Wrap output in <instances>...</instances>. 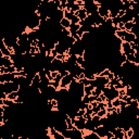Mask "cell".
<instances>
[{"instance_id":"27","label":"cell","mask_w":139,"mask_h":139,"mask_svg":"<svg viewBox=\"0 0 139 139\" xmlns=\"http://www.w3.org/2000/svg\"><path fill=\"white\" fill-rule=\"evenodd\" d=\"M89 97H90V96L84 95V97L81 98V103H84V104H90V99H89Z\"/></svg>"},{"instance_id":"3","label":"cell","mask_w":139,"mask_h":139,"mask_svg":"<svg viewBox=\"0 0 139 139\" xmlns=\"http://www.w3.org/2000/svg\"><path fill=\"white\" fill-rule=\"evenodd\" d=\"M73 124H74V127L77 128L78 130H85L86 129V118L85 117H76L74 120H72Z\"/></svg>"},{"instance_id":"35","label":"cell","mask_w":139,"mask_h":139,"mask_svg":"<svg viewBox=\"0 0 139 139\" xmlns=\"http://www.w3.org/2000/svg\"><path fill=\"white\" fill-rule=\"evenodd\" d=\"M114 137V135H113V133H111V132H109V134H108V136H107V139H112Z\"/></svg>"},{"instance_id":"5","label":"cell","mask_w":139,"mask_h":139,"mask_svg":"<svg viewBox=\"0 0 139 139\" xmlns=\"http://www.w3.org/2000/svg\"><path fill=\"white\" fill-rule=\"evenodd\" d=\"M16 78V74H1L0 75V84L5 83H12Z\"/></svg>"},{"instance_id":"12","label":"cell","mask_w":139,"mask_h":139,"mask_svg":"<svg viewBox=\"0 0 139 139\" xmlns=\"http://www.w3.org/2000/svg\"><path fill=\"white\" fill-rule=\"evenodd\" d=\"M83 134H84V139H101L98 137V135L96 133H90V132H87V130H83Z\"/></svg>"},{"instance_id":"11","label":"cell","mask_w":139,"mask_h":139,"mask_svg":"<svg viewBox=\"0 0 139 139\" xmlns=\"http://www.w3.org/2000/svg\"><path fill=\"white\" fill-rule=\"evenodd\" d=\"M75 15L80 20V21H86V19H87V16H88V13H87V11H86L85 8H81L78 12H76Z\"/></svg>"},{"instance_id":"8","label":"cell","mask_w":139,"mask_h":139,"mask_svg":"<svg viewBox=\"0 0 139 139\" xmlns=\"http://www.w3.org/2000/svg\"><path fill=\"white\" fill-rule=\"evenodd\" d=\"M1 66H3V67L13 66V62H12L11 59L8 58V57H1V58H0V67Z\"/></svg>"},{"instance_id":"16","label":"cell","mask_w":139,"mask_h":139,"mask_svg":"<svg viewBox=\"0 0 139 139\" xmlns=\"http://www.w3.org/2000/svg\"><path fill=\"white\" fill-rule=\"evenodd\" d=\"M91 122H92V124L95 125V127H96V128H97V127H99V126H101V124H100V117L98 116V115L92 116Z\"/></svg>"},{"instance_id":"9","label":"cell","mask_w":139,"mask_h":139,"mask_svg":"<svg viewBox=\"0 0 139 139\" xmlns=\"http://www.w3.org/2000/svg\"><path fill=\"white\" fill-rule=\"evenodd\" d=\"M0 52H1V54L3 57H8V58H10V55L13 53V52H12L5 44H3V41H1V44H0Z\"/></svg>"},{"instance_id":"15","label":"cell","mask_w":139,"mask_h":139,"mask_svg":"<svg viewBox=\"0 0 139 139\" xmlns=\"http://www.w3.org/2000/svg\"><path fill=\"white\" fill-rule=\"evenodd\" d=\"M125 35H126V31H117V32H115V37L118 38V39H121L122 41H124Z\"/></svg>"},{"instance_id":"24","label":"cell","mask_w":139,"mask_h":139,"mask_svg":"<svg viewBox=\"0 0 139 139\" xmlns=\"http://www.w3.org/2000/svg\"><path fill=\"white\" fill-rule=\"evenodd\" d=\"M101 95H102V89L101 88H96L91 93V96H95V97H100Z\"/></svg>"},{"instance_id":"34","label":"cell","mask_w":139,"mask_h":139,"mask_svg":"<svg viewBox=\"0 0 139 139\" xmlns=\"http://www.w3.org/2000/svg\"><path fill=\"white\" fill-rule=\"evenodd\" d=\"M89 99H90V103H92V102H95V101H96L97 97H95V96H90V97H89Z\"/></svg>"},{"instance_id":"4","label":"cell","mask_w":139,"mask_h":139,"mask_svg":"<svg viewBox=\"0 0 139 139\" xmlns=\"http://www.w3.org/2000/svg\"><path fill=\"white\" fill-rule=\"evenodd\" d=\"M73 79H74V76L72 74H68L66 76H64L62 78V80H61V89H68Z\"/></svg>"},{"instance_id":"23","label":"cell","mask_w":139,"mask_h":139,"mask_svg":"<svg viewBox=\"0 0 139 139\" xmlns=\"http://www.w3.org/2000/svg\"><path fill=\"white\" fill-rule=\"evenodd\" d=\"M86 114V110L85 109H78L76 112V117H84Z\"/></svg>"},{"instance_id":"13","label":"cell","mask_w":139,"mask_h":139,"mask_svg":"<svg viewBox=\"0 0 139 139\" xmlns=\"http://www.w3.org/2000/svg\"><path fill=\"white\" fill-rule=\"evenodd\" d=\"M71 21L67 19H63V20H61V22H60V25L62 26L63 28H65V30H70V27H71Z\"/></svg>"},{"instance_id":"6","label":"cell","mask_w":139,"mask_h":139,"mask_svg":"<svg viewBox=\"0 0 139 139\" xmlns=\"http://www.w3.org/2000/svg\"><path fill=\"white\" fill-rule=\"evenodd\" d=\"M98 14H99L101 18L104 19V20L110 19V10L108 9L107 7H104V6H102V5L98 8Z\"/></svg>"},{"instance_id":"7","label":"cell","mask_w":139,"mask_h":139,"mask_svg":"<svg viewBox=\"0 0 139 139\" xmlns=\"http://www.w3.org/2000/svg\"><path fill=\"white\" fill-rule=\"evenodd\" d=\"M95 133L98 135L99 138H107L108 134H109V129L105 126H99L95 129Z\"/></svg>"},{"instance_id":"25","label":"cell","mask_w":139,"mask_h":139,"mask_svg":"<svg viewBox=\"0 0 139 139\" xmlns=\"http://www.w3.org/2000/svg\"><path fill=\"white\" fill-rule=\"evenodd\" d=\"M112 104H113V108H116V109H118L121 107V99H114L113 101H112Z\"/></svg>"},{"instance_id":"19","label":"cell","mask_w":139,"mask_h":139,"mask_svg":"<svg viewBox=\"0 0 139 139\" xmlns=\"http://www.w3.org/2000/svg\"><path fill=\"white\" fill-rule=\"evenodd\" d=\"M126 58H127V61L130 63H134V64H138V61H137V58L135 54H128L126 55Z\"/></svg>"},{"instance_id":"17","label":"cell","mask_w":139,"mask_h":139,"mask_svg":"<svg viewBox=\"0 0 139 139\" xmlns=\"http://www.w3.org/2000/svg\"><path fill=\"white\" fill-rule=\"evenodd\" d=\"M93 90H95V88L91 87V86H86V87H84V93L86 96H91Z\"/></svg>"},{"instance_id":"20","label":"cell","mask_w":139,"mask_h":139,"mask_svg":"<svg viewBox=\"0 0 139 139\" xmlns=\"http://www.w3.org/2000/svg\"><path fill=\"white\" fill-rule=\"evenodd\" d=\"M79 30H80L79 24H71V27H70V32H71V34H73V33H77Z\"/></svg>"},{"instance_id":"18","label":"cell","mask_w":139,"mask_h":139,"mask_svg":"<svg viewBox=\"0 0 139 139\" xmlns=\"http://www.w3.org/2000/svg\"><path fill=\"white\" fill-rule=\"evenodd\" d=\"M124 25H125V31L127 32V33H130L133 28L135 27V25H136V24H135L134 22H128V23L124 24Z\"/></svg>"},{"instance_id":"28","label":"cell","mask_w":139,"mask_h":139,"mask_svg":"<svg viewBox=\"0 0 139 139\" xmlns=\"http://www.w3.org/2000/svg\"><path fill=\"white\" fill-rule=\"evenodd\" d=\"M79 22H80V20H79L78 18H77L76 15L73 16L72 20H71V23H72V24H79Z\"/></svg>"},{"instance_id":"31","label":"cell","mask_w":139,"mask_h":139,"mask_svg":"<svg viewBox=\"0 0 139 139\" xmlns=\"http://www.w3.org/2000/svg\"><path fill=\"white\" fill-rule=\"evenodd\" d=\"M84 34H85V33H84V31L83 30H81V28H80V30L78 31V32H77V36H78V37L81 39V38H83V36H84Z\"/></svg>"},{"instance_id":"33","label":"cell","mask_w":139,"mask_h":139,"mask_svg":"<svg viewBox=\"0 0 139 139\" xmlns=\"http://www.w3.org/2000/svg\"><path fill=\"white\" fill-rule=\"evenodd\" d=\"M125 102H126V104H127V107H129V105H130V104H132V102H133V100H132V99H130V98L128 97V98H127V100H126Z\"/></svg>"},{"instance_id":"29","label":"cell","mask_w":139,"mask_h":139,"mask_svg":"<svg viewBox=\"0 0 139 139\" xmlns=\"http://www.w3.org/2000/svg\"><path fill=\"white\" fill-rule=\"evenodd\" d=\"M115 89H116V90H121V89H125V86L123 85V83H121V81H120V83H117V84H116V86H115Z\"/></svg>"},{"instance_id":"30","label":"cell","mask_w":139,"mask_h":139,"mask_svg":"<svg viewBox=\"0 0 139 139\" xmlns=\"http://www.w3.org/2000/svg\"><path fill=\"white\" fill-rule=\"evenodd\" d=\"M59 73H60V75H61V77H62V78H63L64 76H66V75L70 74V72H68V71H64V70H63V71H60Z\"/></svg>"},{"instance_id":"22","label":"cell","mask_w":139,"mask_h":139,"mask_svg":"<svg viewBox=\"0 0 139 139\" xmlns=\"http://www.w3.org/2000/svg\"><path fill=\"white\" fill-rule=\"evenodd\" d=\"M74 15H75V14H74V13H72L71 11L64 10V18H65V19H67V20H70V21H71L72 18H73Z\"/></svg>"},{"instance_id":"14","label":"cell","mask_w":139,"mask_h":139,"mask_svg":"<svg viewBox=\"0 0 139 139\" xmlns=\"http://www.w3.org/2000/svg\"><path fill=\"white\" fill-rule=\"evenodd\" d=\"M21 96V93H20V91H14V92H11L8 95V100H11V101H15L18 98Z\"/></svg>"},{"instance_id":"1","label":"cell","mask_w":139,"mask_h":139,"mask_svg":"<svg viewBox=\"0 0 139 139\" xmlns=\"http://www.w3.org/2000/svg\"><path fill=\"white\" fill-rule=\"evenodd\" d=\"M40 25H41V20H40V16L37 12L35 11V13L33 14L30 24L26 26L27 32H33V31H38L40 28Z\"/></svg>"},{"instance_id":"10","label":"cell","mask_w":139,"mask_h":139,"mask_svg":"<svg viewBox=\"0 0 139 139\" xmlns=\"http://www.w3.org/2000/svg\"><path fill=\"white\" fill-rule=\"evenodd\" d=\"M136 39H137V36L135 35V34L126 32V35H125V38H124V41L125 43L133 44V43H136Z\"/></svg>"},{"instance_id":"26","label":"cell","mask_w":139,"mask_h":139,"mask_svg":"<svg viewBox=\"0 0 139 139\" xmlns=\"http://www.w3.org/2000/svg\"><path fill=\"white\" fill-rule=\"evenodd\" d=\"M107 109H104V110H100L99 112H98V114L97 115L99 116L100 118H103V117H107Z\"/></svg>"},{"instance_id":"2","label":"cell","mask_w":139,"mask_h":139,"mask_svg":"<svg viewBox=\"0 0 139 139\" xmlns=\"http://www.w3.org/2000/svg\"><path fill=\"white\" fill-rule=\"evenodd\" d=\"M0 89H1L2 92H6L7 95H9L11 92L14 91H20L21 89V86H20L18 83H5V84H0Z\"/></svg>"},{"instance_id":"32","label":"cell","mask_w":139,"mask_h":139,"mask_svg":"<svg viewBox=\"0 0 139 139\" xmlns=\"http://www.w3.org/2000/svg\"><path fill=\"white\" fill-rule=\"evenodd\" d=\"M59 75V72H51V76H52V79H54L57 76Z\"/></svg>"},{"instance_id":"36","label":"cell","mask_w":139,"mask_h":139,"mask_svg":"<svg viewBox=\"0 0 139 139\" xmlns=\"http://www.w3.org/2000/svg\"><path fill=\"white\" fill-rule=\"evenodd\" d=\"M108 78H109V80H112L114 78V73H110L109 76H108Z\"/></svg>"},{"instance_id":"21","label":"cell","mask_w":139,"mask_h":139,"mask_svg":"<svg viewBox=\"0 0 139 139\" xmlns=\"http://www.w3.org/2000/svg\"><path fill=\"white\" fill-rule=\"evenodd\" d=\"M112 23H113V26H118V24L122 23V18L121 16H116V18L112 19Z\"/></svg>"}]
</instances>
